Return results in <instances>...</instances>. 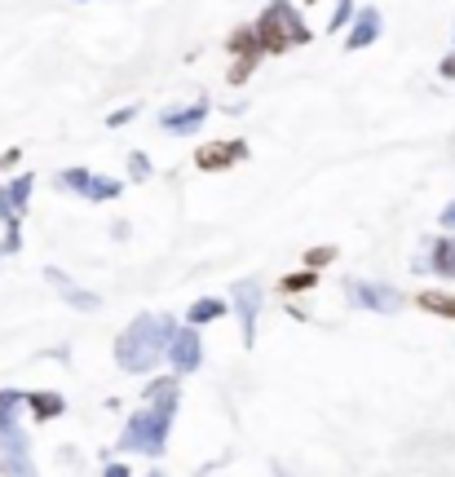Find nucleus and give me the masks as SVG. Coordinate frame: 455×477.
<instances>
[{"instance_id":"obj_1","label":"nucleus","mask_w":455,"mask_h":477,"mask_svg":"<svg viewBox=\"0 0 455 477\" xmlns=\"http://www.w3.org/2000/svg\"><path fill=\"white\" fill-rule=\"evenodd\" d=\"M173 341V319H155V314H142L119 341H115V362L124 371H150L159 358H164V345Z\"/></svg>"},{"instance_id":"obj_2","label":"nucleus","mask_w":455,"mask_h":477,"mask_svg":"<svg viewBox=\"0 0 455 477\" xmlns=\"http://www.w3.org/2000/svg\"><path fill=\"white\" fill-rule=\"evenodd\" d=\"M252 36H256L261 53H288V49L314 40V31H310L305 18L292 9V0H270V4L261 9V18L252 22Z\"/></svg>"},{"instance_id":"obj_3","label":"nucleus","mask_w":455,"mask_h":477,"mask_svg":"<svg viewBox=\"0 0 455 477\" xmlns=\"http://www.w3.org/2000/svg\"><path fill=\"white\" fill-rule=\"evenodd\" d=\"M164 438H168V411L146 407V411H137V416L128 420V429H124L119 447H124V451H146V456H159V451H164Z\"/></svg>"},{"instance_id":"obj_4","label":"nucleus","mask_w":455,"mask_h":477,"mask_svg":"<svg viewBox=\"0 0 455 477\" xmlns=\"http://www.w3.org/2000/svg\"><path fill=\"white\" fill-rule=\"evenodd\" d=\"M31 186H36V177H31V173H22V177H13L9 186H0V222H4V230H9L4 243H0V252H18V247H22L18 226H22V213H27Z\"/></svg>"},{"instance_id":"obj_5","label":"nucleus","mask_w":455,"mask_h":477,"mask_svg":"<svg viewBox=\"0 0 455 477\" xmlns=\"http://www.w3.org/2000/svg\"><path fill=\"white\" fill-rule=\"evenodd\" d=\"M58 186L62 190H76V195H85V199H115L124 186L115 182V177H102V173H89V168H62L58 173Z\"/></svg>"},{"instance_id":"obj_6","label":"nucleus","mask_w":455,"mask_h":477,"mask_svg":"<svg viewBox=\"0 0 455 477\" xmlns=\"http://www.w3.org/2000/svg\"><path fill=\"white\" fill-rule=\"evenodd\" d=\"M239 159H248V141H208V146L195 150V168L199 173H222V168L239 164Z\"/></svg>"},{"instance_id":"obj_7","label":"nucleus","mask_w":455,"mask_h":477,"mask_svg":"<svg viewBox=\"0 0 455 477\" xmlns=\"http://www.w3.org/2000/svg\"><path fill=\"white\" fill-rule=\"evenodd\" d=\"M168 350V362L186 376V371H195L199 362H204V345H199V332L195 327H182V332H173V341L164 345Z\"/></svg>"},{"instance_id":"obj_8","label":"nucleus","mask_w":455,"mask_h":477,"mask_svg":"<svg viewBox=\"0 0 455 477\" xmlns=\"http://www.w3.org/2000/svg\"><path fill=\"white\" fill-rule=\"evenodd\" d=\"M349 287H353V301H358V305H367V310L394 314V310L402 305V296H398L394 287H385V283H349Z\"/></svg>"},{"instance_id":"obj_9","label":"nucleus","mask_w":455,"mask_h":477,"mask_svg":"<svg viewBox=\"0 0 455 477\" xmlns=\"http://www.w3.org/2000/svg\"><path fill=\"white\" fill-rule=\"evenodd\" d=\"M261 301H265V292H261V283H239L234 287V305H239V319H243V341H252V332H256V310H261Z\"/></svg>"},{"instance_id":"obj_10","label":"nucleus","mask_w":455,"mask_h":477,"mask_svg":"<svg viewBox=\"0 0 455 477\" xmlns=\"http://www.w3.org/2000/svg\"><path fill=\"white\" fill-rule=\"evenodd\" d=\"M204 119H208V98H199V102H191V107H182V111L159 116V128H168V133H177V137H191Z\"/></svg>"},{"instance_id":"obj_11","label":"nucleus","mask_w":455,"mask_h":477,"mask_svg":"<svg viewBox=\"0 0 455 477\" xmlns=\"http://www.w3.org/2000/svg\"><path fill=\"white\" fill-rule=\"evenodd\" d=\"M226 49L239 58V62H248V67H256L265 53H261V44H256V36H252V27H234L226 40Z\"/></svg>"},{"instance_id":"obj_12","label":"nucleus","mask_w":455,"mask_h":477,"mask_svg":"<svg viewBox=\"0 0 455 477\" xmlns=\"http://www.w3.org/2000/svg\"><path fill=\"white\" fill-rule=\"evenodd\" d=\"M380 27H385L380 13H376V9H362L358 22H353V31H349V44H345V49H367V44L380 36Z\"/></svg>"},{"instance_id":"obj_13","label":"nucleus","mask_w":455,"mask_h":477,"mask_svg":"<svg viewBox=\"0 0 455 477\" xmlns=\"http://www.w3.org/2000/svg\"><path fill=\"white\" fill-rule=\"evenodd\" d=\"M22 402L31 407L36 420H53V416H62V398H58V393H27Z\"/></svg>"},{"instance_id":"obj_14","label":"nucleus","mask_w":455,"mask_h":477,"mask_svg":"<svg viewBox=\"0 0 455 477\" xmlns=\"http://www.w3.org/2000/svg\"><path fill=\"white\" fill-rule=\"evenodd\" d=\"M416 305H420V310H429V314L455 319V296L451 292H420V296H416Z\"/></svg>"},{"instance_id":"obj_15","label":"nucleus","mask_w":455,"mask_h":477,"mask_svg":"<svg viewBox=\"0 0 455 477\" xmlns=\"http://www.w3.org/2000/svg\"><path fill=\"white\" fill-rule=\"evenodd\" d=\"M429 270H434V274H443V279H455V243L451 238L434 243V261H429Z\"/></svg>"},{"instance_id":"obj_16","label":"nucleus","mask_w":455,"mask_h":477,"mask_svg":"<svg viewBox=\"0 0 455 477\" xmlns=\"http://www.w3.org/2000/svg\"><path fill=\"white\" fill-rule=\"evenodd\" d=\"M314 283H319V274H314V270H301V274H288V279H279V292L297 296V292H310Z\"/></svg>"},{"instance_id":"obj_17","label":"nucleus","mask_w":455,"mask_h":477,"mask_svg":"<svg viewBox=\"0 0 455 477\" xmlns=\"http://www.w3.org/2000/svg\"><path fill=\"white\" fill-rule=\"evenodd\" d=\"M222 314H226V305H222V301H195L186 319L199 327V323H213V319H222Z\"/></svg>"},{"instance_id":"obj_18","label":"nucleus","mask_w":455,"mask_h":477,"mask_svg":"<svg viewBox=\"0 0 455 477\" xmlns=\"http://www.w3.org/2000/svg\"><path fill=\"white\" fill-rule=\"evenodd\" d=\"M332 256H337V247H332V243H323V247H310V252H305L301 261H305V270H323V265H328Z\"/></svg>"},{"instance_id":"obj_19","label":"nucleus","mask_w":455,"mask_h":477,"mask_svg":"<svg viewBox=\"0 0 455 477\" xmlns=\"http://www.w3.org/2000/svg\"><path fill=\"white\" fill-rule=\"evenodd\" d=\"M349 13H353V9H349V0H337V13H332V22H328V31H341L345 22H349Z\"/></svg>"},{"instance_id":"obj_20","label":"nucleus","mask_w":455,"mask_h":477,"mask_svg":"<svg viewBox=\"0 0 455 477\" xmlns=\"http://www.w3.org/2000/svg\"><path fill=\"white\" fill-rule=\"evenodd\" d=\"M133 116H137V107H119V111H111V116H107V124H111V128H119V124H128Z\"/></svg>"},{"instance_id":"obj_21","label":"nucleus","mask_w":455,"mask_h":477,"mask_svg":"<svg viewBox=\"0 0 455 477\" xmlns=\"http://www.w3.org/2000/svg\"><path fill=\"white\" fill-rule=\"evenodd\" d=\"M128 168H133V177H146V173H150V164H146L142 155H133V159H128Z\"/></svg>"},{"instance_id":"obj_22","label":"nucleus","mask_w":455,"mask_h":477,"mask_svg":"<svg viewBox=\"0 0 455 477\" xmlns=\"http://www.w3.org/2000/svg\"><path fill=\"white\" fill-rule=\"evenodd\" d=\"M438 76H443V80H455V53H451V58H443V67H438Z\"/></svg>"},{"instance_id":"obj_23","label":"nucleus","mask_w":455,"mask_h":477,"mask_svg":"<svg viewBox=\"0 0 455 477\" xmlns=\"http://www.w3.org/2000/svg\"><path fill=\"white\" fill-rule=\"evenodd\" d=\"M18 155H22L18 146H13V150H4V155H0V168H13V164H18Z\"/></svg>"},{"instance_id":"obj_24","label":"nucleus","mask_w":455,"mask_h":477,"mask_svg":"<svg viewBox=\"0 0 455 477\" xmlns=\"http://www.w3.org/2000/svg\"><path fill=\"white\" fill-rule=\"evenodd\" d=\"M443 226H447V230H455V204H447V208H443Z\"/></svg>"},{"instance_id":"obj_25","label":"nucleus","mask_w":455,"mask_h":477,"mask_svg":"<svg viewBox=\"0 0 455 477\" xmlns=\"http://www.w3.org/2000/svg\"><path fill=\"white\" fill-rule=\"evenodd\" d=\"M107 477H128V469H124V465H111V469H107Z\"/></svg>"},{"instance_id":"obj_26","label":"nucleus","mask_w":455,"mask_h":477,"mask_svg":"<svg viewBox=\"0 0 455 477\" xmlns=\"http://www.w3.org/2000/svg\"><path fill=\"white\" fill-rule=\"evenodd\" d=\"M150 477H164V473H150Z\"/></svg>"}]
</instances>
